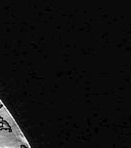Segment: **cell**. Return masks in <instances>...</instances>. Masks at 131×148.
I'll return each mask as SVG.
<instances>
[]
</instances>
